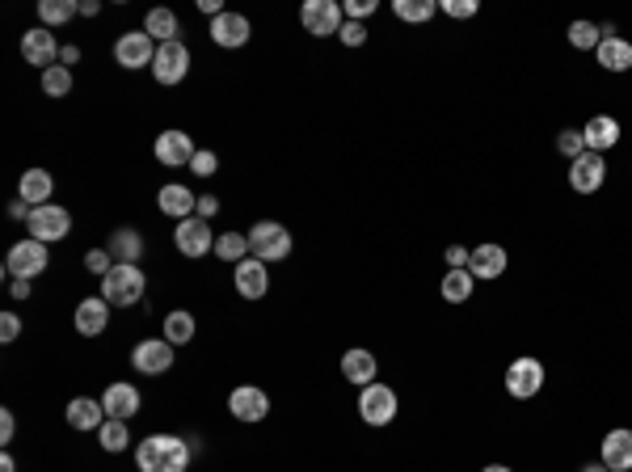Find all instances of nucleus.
Instances as JSON below:
<instances>
[{
	"mask_svg": "<svg viewBox=\"0 0 632 472\" xmlns=\"http://www.w3.org/2000/svg\"><path fill=\"white\" fill-rule=\"evenodd\" d=\"M139 472H186L190 468V443L178 434H152L136 447Z\"/></svg>",
	"mask_w": 632,
	"mask_h": 472,
	"instance_id": "1",
	"label": "nucleus"
},
{
	"mask_svg": "<svg viewBox=\"0 0 632 472\" xmlns=\"http://www.w3.org/2000/svg\"><path fill=\"white\" fill-rule=\"evenodd\" d=\"M148 287V278L139 266H127V262H114V270L101 278V300L110 308H127V304H139V295Z\"/></svg>",
	"mask_w": 632,
	"mask_h": 472,
	"instance_id": "2",
	"label": "nucleus"
},
{
	"mask_svg": "<svg viewBox=\"0 0 632 472\" xmlns=\"http://www.w3.org/2000/svg\"><path fill=\"white\" fill-rule=\"evenodd\" d=\"M249 253H253L258 262H283L291 253V232L275 220L253 223V232H249Z\"/></svg>",
	"mask_w": 632,
	"mask_h": 472,
	"instance_id": "3",
	"label": "nucleus"
},
{
	"mask_svg": "<svg viewBox=\"0 0 632 472\" xmlns=\"http://www.w3.org/2000/svg\"><path fill=\"white\" fill-rule=\"evenodd\" d=\"M397 389H388V384H367V389H358V417L367 422V426H388L392 417H397Z\"/></svg>",
	"mask_w": 632,
	"mask_h": 472,
	"instance_id": "4",
	"label": "nucleus"
},
{
	"mask_svg": "<svg viewBox=\"0 0 632 472\" xmlns=\"http://www.w3.org/2000/svg\"><path fill=\"white\" fill-rule=\"evenodd\" d=\"M26 223H30V236H34V240H42V245H51V240H64V236L72 232V215H68L64 207H56V203L30 207Z\"/></svg>",
	"mask_w": 632,
	"mask_h": 472,
	"instance_id": "5",
	"label": "nucleus"
},
{
	"mask_svg": "<svg viewBox=\"0 0 632 472\" xmlns=\"http://www.w3.org/2000/svg\"><path fill=\"white\" fill-rule=\"evenodd\" d=\"M544 389V363L531 359V354H522L506 367V392L514 401H531L536 392Z\"/></svg>",
	"mask_w": 632,
	"mask_h": 472,
	"instance_id": "6",
	"label": "nucleus"
},
{
	"mask_svg": "<svg viewBox=\"0 0 632 472\" xmlns=\"http://www.w3.org/2000/svg\"><path fill=\"white\" fill-rule=\"evenodd\" d=\"M300 22L303 30L312 34V39H329V34H338L346 22V9L338 4V0H308L300 9Z\"/></svg>",
	"mask_w": 632,
	"mask_h": 472,
	"instance_id": "7",
	"label": "nucleus"
},
{
	"mask_svg": "<svg viewBox=\"0 0 632 472\" xmlns=\"http://www.w3.org/2000/svg\"><path fill=\"white\" fill-rule=\"evenodd\" d=\"M114 59H118V68H127V72L152 68V59H156V42H152L144 30H127L123 39L114 42Z\"/></svg>",
	"mask_w": 632,
	"mask_h": 472,
	"instance_id": "8",
	"label": "nucleus"
},
{
	"mask_svg": "<svg viewBox=\"0 0 632 472\" xmlns=\"http://www.w3.org/2000/svg\"><path fill=\"white\" fill-rule=\"evenodd\" d=\"M4 270H9L13 278H26L30 283L34 275L47 270V245L34 240V236H30V240H17L13 249H9V258H4Z\"/></svg>",
	"mask_w": 632,
	"mask_h": 472,
	"instance_id": "9",
	"label": "nucleus"
},
{
	"mask_svg": "<svg viewBox=\"0 0 632 472\" xmlns=\"http://www.w3.org/2000/svg\"><path fill=\"white\" fill-rule=\"evenodd\" d=\"M186 72H190V51L181 47V42H165V47H156V59H152V76L161 84H181L186 81Z\"/></svg>",
	"mask_w": 632,
	"mask_h": 472,
	"instance_id": "10",
	"label": "nucleus"
},
{
	"mask_svg": "<svg viewBox=\"0 0 632 472\" xmlns=\"http://www.w3.org/2000/svg\"><path fill=\"white\" fill-rule=\"evenodd\" d=\"M173 240H178V249L186 253V258H206V253H215V232H211V223L198 220V215L181 220Z\"/></svg>",
	"mask_w": 632,
	"mask_h": 472,
	"instance_id": "11",
	"label": "nucleus"
},
{
	"mask_svg": "<svg viewBox=\"0 0 632 472\" xmlns=\"http://www.w3.org/2000/svg\"><path fill=\"white\" fill-rule=\"evenodd\" d=\"M131 367L144 375H165L169 367H173V342H165V337L139 342V346L131 350Z\"/></svg>",
	"mask_w": 632,
	"mask_h": 472,
	"instance_id": "12",
	"label": "nucleus"
},
{
	"mask_svg": "<svg viewBox=\"0 0 632 472\" xmlns=\"http://www.w3.org/2000/svg\"><path fill=\"white\" fill-rule=\"evenodd\" d=\"M603 181H607V165L599 153H582L577 161H569V186L577 195H594Z\"/></svg>",
	"mask_w": 632,
	"mask_h": 472,
	"instance_id": "13",
	"label": "nucleus"
},
{
	"mask_svg": "<svg viewBox=\"0 0 632 472\" xmlns=\"http://www.w3.org/2000/svg\"><path fill=\"white\" fill-rule=\"evenodd\" d=\"M228 409H233L236 422H261V417L270 414V397H266L258 384H241V389H233V397H228Z\"/></svg>",
	"mask_w": 632,
	"mask_h": 472,
	"instance_id": "14",
	"label": "nucleus"
},
{
	"mask_svg": "<svg viewBox=\"0 0 632 472\" xmlns=\"http://www.w3.org/2000/svg\"><path fill=\"white\" fill-rule=\"evenodd\" d=\"M22 56H26V64H34V68H56V59L64 56L56 47V34L51 30H26V39H22Z\"/></svg>",
	"mask_w": 632,
	"mask_h": 472,
	"instance_id": "15",
	"label": "nucleus"
},
{
	"mask_svg": "<svg viewBox=\"0 0 632 472\" xmlns=\"http://www.w3.org/2000/svg\"><path fill=\"white\" fill-rule=\"evenodd\" d=\"M152 153H156V161H161L165 169H181V165H190L194 161V144H190L186 131H161Z\"/></svg>",
	"mask_w": 632,
	"mask_h": 472,
	"instance_id": "16",
	"label": "nucleus"
},
{
	"mask_svg": "<svg viewBox=\"0 0 632 472\" xmlns=\"http://www.w3.org/2000/svg\"><path fill=\"white\" fill-rule=\"evenodd\" d=\"M236 292L245 295V300H261V295L270 292V275H266V262L258 258H245V262H236Z\"/></svg>",
	"mask_w": 632,
	"mask_h": 472,
	"instance_id": "17",
	"label": "nucleus"
},
{
	"mask_svg": "<svg viewBox=\"0 0 632 472\" xmlns=\"http://www.w3.org/2000/svg\"><path fill=\"white\" fill-rule=\"evenodd\" d=\"M599 459H603V468H611V472H632V431H624V426H619V431H607Z\"/></svg>",
	"mask_w": 632,
	"mask_h": 472,
	"instance_id": "18",
	"label": "nucleus"
},
{
	"mask_svg": "<svg viewBox=\"0 0 632 472\" xmlns=\"http://www.w3.org/2000/svg\"><path fill=\"white\" fill-rule=\"evenodd\" d=\"M506 249L502 245H477V249L468 253V270H472V278H502L506 275Z\"/></svg>",
	"mask_w": 632,
	"mask_h": 472,
	"instance_id": "19",
	"label": "nucleus"
},
{
	"mask_svg": "<svg viewBox=\"0 0 632 472\" xmlns=\"http://www.w3.org/2000/svg\"><path fill=\"white\" fill-rule=\"evenodd\" d=\"M582 135H586V153L603 156L607 148H616V144H619V123L611 118V114H594L591 123L582 127Z\"/></svg>",
	"mask_w": 632,
	"mask_h": 472,
	"instance_id": "20",
	"label": "nucleus"
},
{
	"mask_svg": "<svg viewBox=\"0 0 632 472\" xmlns=\"http://www.w3.org/2000/svg\"><path fill=\"white\" fill-rule=\"evenodd\" d=\"M342 375L350 384H358V389H367V384H375V375H380V363H375L372 350H346Z\"/></svg>",
	"mask_w": 632,
	"mask_h": 472,
	"instance_id": "21",
	"label": "nucleus"
},
{
	"mask_svg": "<svg viewBox=\"0 0 632 472\" xmlns=\"http://www.w3.org/2000/svg\"><path fill=\"white\" fill-rule=\"evenodd\" d=\"M106 320H110V304L101 295H89V300L76 304V329H81V337H97L106 329Z\"/></svg>",
	"mask_w": 632,
	"mask_h": 472,
	"instance_id": "22",
	"label": "nucleus"
},
{
	"mask_svg": "<svg viewBox=\"0 0 632 472\" xmlns=\"http://www.w3.org/2000/svg\"><path fill=\"white\" fill-rule=\"evenodd\" d=\"M211 39L220 42V47H245L249 42V17H241V13L211 17Z\"/></svg>",
	"mask_w": 632,
	"mask_h": 472,
	"instance_id": "23",
	"label": "nucleus"
},
{
	"mask_svg": "<svg viewBox=\"0 0 632 472\" xmlns=\"http://www.w3.org/2000/svg\"><path fill=\"white\" fill-rule=\"evenodd\" d=\"M101 405H106V417L131 422V417L139 414V392L131 389V384H110V389H106V397H101Z\"/></svg>",
	"mask_w": 632,
	"mask_h": 472,
	"instance_id": "24",
	"label": "nucleus"
},
{
	"mask_svg": "<svg viewBox=\"0 0 632 472\" xmlns=\"http://www.w3.org/2000/svg\"><path fill=\"white\" fill-rule=\"evenodd\" d=\"M68 426L72 431H101L106 426V405L89 401V397H76L68 405Z\"/></svg>",
	"mask_w": 632,
	"mask_h": 472,
	"instance_id": "25",
	"label": "nucleus"
},
{
	"mask_svg": "<svg viewBox=\"0 0 632 472\" xmlns=\"http://www.w3.org/2000/svg\"><path fill=\"white\" fill-rule=\"evenodd\" d=\"M156 203H161V211L165 215H173V220H190L194 207H198V198L186 190V186H161V195H156Z\"/></svg>",
	"mask_w": 632,
	"mask_h": 472,
	"instance_id": "26",
	"label": "nucleus"
},
{
	"mask_svg": "<svg viewBox=\"0 0 632 472\" xmlns=\"http://www.w3.org/2000/svg\"><path fill=\"white\" fill-rule=\"evenodd\" d=\"M51 190H56V181H51L47 169H26V173H22V186H17L22 203H34V207H42V203L51 198Z\"/></svg>",
	"mask_w": 632,
	"mask_h": 472,
	"instance_id": "27",
	"label": "nucleus"
},
{
	"mask_svg": "<svg viewBox=\"0 0 632 472\" xmlns=\"http://www.w3.org/2000/svg\"><path fill=\"white\" fill-rule=\"evenodd\" d=\"M599 68H607V72H628L632 68V42H624V39H603L599 42Z\"/></svg>",
	"mask_w": 632,
	"mask_h": 472,
	"instance_id": "28",
	"label": "nucleus"
},
{
	"mask_svg": "<svg viewBox=\"0 0 632 472\" xmlns=\"http://www.w3.org/2000/svg\"><path fill=\"white\" fill-rule=\"evenodd\" d=\"M472 287H477V278H472V270H447L439 283V292L447 304H468L472 300Z\"/></svg>",
	"mask_w": 632,
	"mask_h": 472,
	"instance_id": "29",
	"label": "nucleus"
},
{
	"mask_svg": "<svg viewBox=\"0 0 632 472\" xmlns=\"http://www.w3.org/2000/svg\"><path fill=\"white\" fill-rule=\"evenodd\" d=\"M144 34H148L152 42H178V13L173 9H152L148 22H144Z\"/></svg>",
	"mask_w": 632,
	"mask_h": 472,
	"instance_id": "30",
	"label": "nucleus"
},
{
	"mask_svg": "<svg viewBox=\"0 0 632 472\" xmlns=\"http://www.w3.org/2000/svg\"><path fill=\"white\" fill-rule=\"evenodd\" d=\"M110 253L118 258V262L136 266L139 253H144V240H139V232H131V228H118V232L110 236Z\"/></svg>",
	"mask_w": 632,
	"mask_h": 472,
	"instance_id": "31",
	"label": "nucleus"
},
{
	"mask_svg": "<svg viewBox=\"0 0 632 472\" xmlns=\"http://www.w3.org/2000/svg\"><path fill=\"white\" fill-rule=\"evenodd\" d=\"M194 329H198V325H194V317L190 312H169L165 317V342H173V346H186V342H194Z\"/></svg>",
	"mask_w": 632,
	"mask_h": 472,
	"instance_id": "32",
	"label": "nucleus"
},
{
	"mask_svg": "<svg viewBox=\"0 0 632 472\" xmlns=\"http://www.w3.org/2000/svg\"><path fill=\"white\" fill-rule=\"evenodd\" d=\"M76 13H81V4H72V0H42L39 4V17L47 26H64V22H72Z\"/></svg>",
	"mask_w": 632,
	"mask_h": 472,
	"instance_id": "33",
	"label": "nucleus"
},
{
	"mask_svg": "<svg viewBox=\"0 0 632 472\" xmlns=\"http://www.w3.org/2000/svg\"><path fill=\"white\" fill-rule=\"evenodd\" d=\"M392 13L400 17V22H430L434 17V0H392Z\"/></svg>",
	"mask_w": 632,
	"mask_h": 472,
	"instance_id": "34",
	"label": "nucleus"
},
{
	"mask_svg": "<svg viewBox=\"0 0 632 472\" xmlns=\"http://www.w3.org/2000/svg\"><path fill=\"white\" fill-rule=\"evenodd\" d=\"M215 253H220L224 262H245L249 258V236H241V232L215 236Z\"/></svg>",
	"mask_w": 632,
	"mask_h": 472,
	"instance_id": "35",
	"label": "nucleus"
},
{
	"mask_svg": "<svg viewBox=\"0 0 632 472\" xmlns=\"http://www.w3.org/2000/svg\"><path fill=\"white\" fill-rule=\"evenodd\" d=\"M97 439H101V447H106V451H127V443H131L127 422H118V417H106V426L97 431Z\"/></svg>",
	"mask_w": 632,
	"mask_h": 472,
	"instance_id": "36",
	"label": "nucleus"
},
{
	"mask_svg": "<svg viewBox=\"0 0 632 472\" xmlns=\"http://www.w3.org/2000/svg\"><path fill=\"white\" fill-rule=\"evenodd\" d=\"M599 34H603V30L594 26V22H574V26H569V42H574L577 51H599Z\"/></svg>",
	"mask_w": 632,
	"mask_h": 472,
	"instance_id": "37",
	"label": "nucleus"
},
{
	"mask_svg": "<svg viewBox=\"0 0 632 472\" xmlns=\"http://www.w3.org/2000/svg\"><path fill=\"white\" fill-rule=\"evenodd\" d=\"M68 89H72L68 68H47L42 72V93H47V98H68Z\"/></svg>",
	"mask_w": 632,
	"mask_h": 472,
	"instance_id": "38",
	"label": "nucleus"
},
{
	"mask_svg": "<svg viewBox=\"0 0 632 472\" xmlns=\"http://www.w3.org/2000/svg\"><path fill=\"white\" fill-rule=\"evenodd\" d=\"M557 148H561L569 161H577V156L586 153V135H582V131H574V127H565L561 135H557Z\"/></svg>",
	"mask_w": 632,
	"mask_h": 472,
	"instance_id": "39",
	"label": "nucleus"
},
{
	"mask_svg": "<svg viewBox=\"0 0 632 472\" xmlns=\"http://www.w3.org/2000/svg\"><path fill=\"white\" fill-rule=\"evenodd\" d=\"M84 270H89V275H110L114 270V262H110V249H89L84 253Z\"/></svg>",
	"mask_w": 632,
	"mask_h": 472,
	"instance_id": "40",
	"label": "nucleus"
},
{
	"mask_svg": "<svg viewBox=\"0 0 632 472\" xmlns=\"http://www.w3.org/2000/svg\"><path fill=\"white\" fill-rule=\"evenodd\" d=\"M443 13L455 17V22H464V17L481 13V4H477V0H447V4H443Z\"/></svg>",
	"mask_w": 632,
	"mask_h": 472,
	"instance_id": "41",
	"label": "nucleus"
},
{
	"mask_svg": "<svg viewBox=\"0 0 632 472\" xmlns=\"http://www.w3.org/2000/svg\"><path fill=\"white\" fill-rule=\"evenodd\" d=\"M338 39H342L346 47H363V42H367V26H363V22H342Z\"/></svg>",
	"mask_w": 632,
	"mask_h": 472,
	"instance_id": "42",
	"label": "nucleus"
},
{
	"mask_svg": "<svg viewBox=\"0 0 632 472\" xmlns=\"http://www.w3.org/2000/svg\"><path fill=\"white\" fill-rule=\"evenodd\" d=\"M190 169H194V173H198V178H211V173L220 169V156H215V153H206V148H203V153H194Z\"/></svg>",
	"mask_w": 632,
	"mask_h": 472,
	"instance_id": "43",
	"label": "nucleus"
},
{
	"mask_svg": "<svg viewBox=\"0 0 632 472\" xmlns=\"http://www.w3.org/2000/svg\"><path fill=\"white\" fill-rule=\"evenodd\" d=\"M375 13V0H346V22H363Z\"/></svg>",
	"mask_w": 632,
	"mask_h": 472,
	"instance_id": "44",
	"label": "nucleus"
},
{
	"mask_svg": "<svg viewBox=\"0 0 632 472\" xmlns=\"http://www.w3.org/2000/svg\"><path fill=\"white\" fill-rule=\"evenodd\" d=\"M17 334H22V320H17L13 312H4V317H0V342H13Z\"/></svg>",
	"mask_w": 632,
	"mask_h": 472,
	"instance_id": "45",
	"label": "nucleus"
},
{
	"mask_svg": "<svg viewBox=\"0 0 632 472\" xmlns=\"http://www.w3.org/2000/svg\"><path fill=\"white\" fill-rule=\"evenodd\" d=\"M215 211H220V198H215V195H203V198H198V207H194V215H198V220H211Z\"/></svg>",
	"mask_w": 632,
	"mask_h": 472,
	"instance_id": "46",
	"label": "nucleus"
},
{
	"mask_svg": "<svg viewBox=\"0 0 632 472\" xmlns=\"http://www.w3.org/2000/svg\"><path fill=\"white\" fill-rule=\"evenodd\" d=\"M13 434H17V422L9 409H0V443H13Z\"/></svg>",
	"mask_w": 632,
	"mask_h": 472,
	"instance_id": "47",
	"label": "nucleus"
},
{
	"mask_svg": "<svg viewBox=\"0 0 632 472\" xmlns=\"http://www.w3.org/2000/svg\"><path fill=\"white\" fill-rule=\"evenodd\" d=\"M468 253H472V249H464V245H452V249H447V266H452V270H468Z\"/></svg>",
	"mask_w": 632,
	"mask_h": 472,
	"instance_id": "48",
	"label": "nucleus"
},
{
	"mask_svg": "<svg viewBox=\"0 0 632 472\" xmlns=\"http://www.w3.org/2000/svg\"><path fill=\"white\" fill-rule=\"evenodd\" d=\"M13 295H17V300H26V295H30V283H26V278H13Z\"/></svg>",
	"mask_w": 632,
	"mask_h": 472,
	"instance_id": "49",
	"label": "nucleus"
},
{
	"mask_svg": "<svg viewBox=\"0 0 632 472\" xmlns=\"http://www.w3.org/2000/svg\"><path fill=\"white\" fill-rule=\"evenodd\" d=\"M198 9H203V13H211V17H220V13H224V9H220V0H203Z\"/></svg>",
	"mask_w": 632,
	"mask_h": 472,
	"instance_id": "50",
	"label": "nucleus"
},
{
	"mask_svg": "<svg viewBox=\"0 0 632 472\" xmlns=\"http://www.w3.org/2000/svg\"><path fill=\"white\" fill-rule=\"evenodd\" d=\"M97 9H101V4H97V0H81V13H84V17H93Z\"/></svg>",
	"mask_w": 632,
	"mask_h": 472,
	"instance_id": "51",
	"label": "nucleus"
},
{
	"mask_svg": "<svg viewBox=\"0 0 632 472\" xmlns=\"http://www.w3.org/2000/svg\"><path fill=\"white\" fill-rule=\"evenodd\" d=\"M59 59H64V64H76V59H81V51H76V47H64V56H59Z\"/></svg>",
	"mask_w": 632,
	"mask_h": 472,
	"instance_id": "52",
	"label": "nucleus"
},
{
	"mask_svg": "<svg viewBox=\"0 0 632 472\" xmlns=\"http://www.w3.org/2000/svg\"><path fill=\"white\" fill-rule=\"evenodd\" d=\"M0 472H17V464H13V456H4V459H0Z\"/></svg>",
	"mask_w": 632,
	"mask_h": 472,
	"instance_id": "53",
	"label": "nucleus"
},
{
	"mask_svg": "<svg viewBox=\"0 0 632 472\" xmlns=\"http://www.w3.org/2000/svg\"><path fill=\"white\" fill-rule=\"evenodd\" d=\"M481 472H510L506 464H489V468H481Z\"/></svg>",
	"mask_w": 632,
	"mask_h": 472,
	"instance_id": "54",
	"label": "nucleus"
},
{
	"mask_svg": "<svg viewBox=\"0 0 632 472\" xmlns=\"http://www.w3.org/2000/svg\"><path fill=\"white\" fill-rule=\"evenodd\" d=\"M582 472H611V468H599V464H591V468H582Z\"/></svg>",
	"mask_w": 632,
	"mask_h": 472,
	"instance_id": "55",
	"label": "nucleus"
}]
</instances>
